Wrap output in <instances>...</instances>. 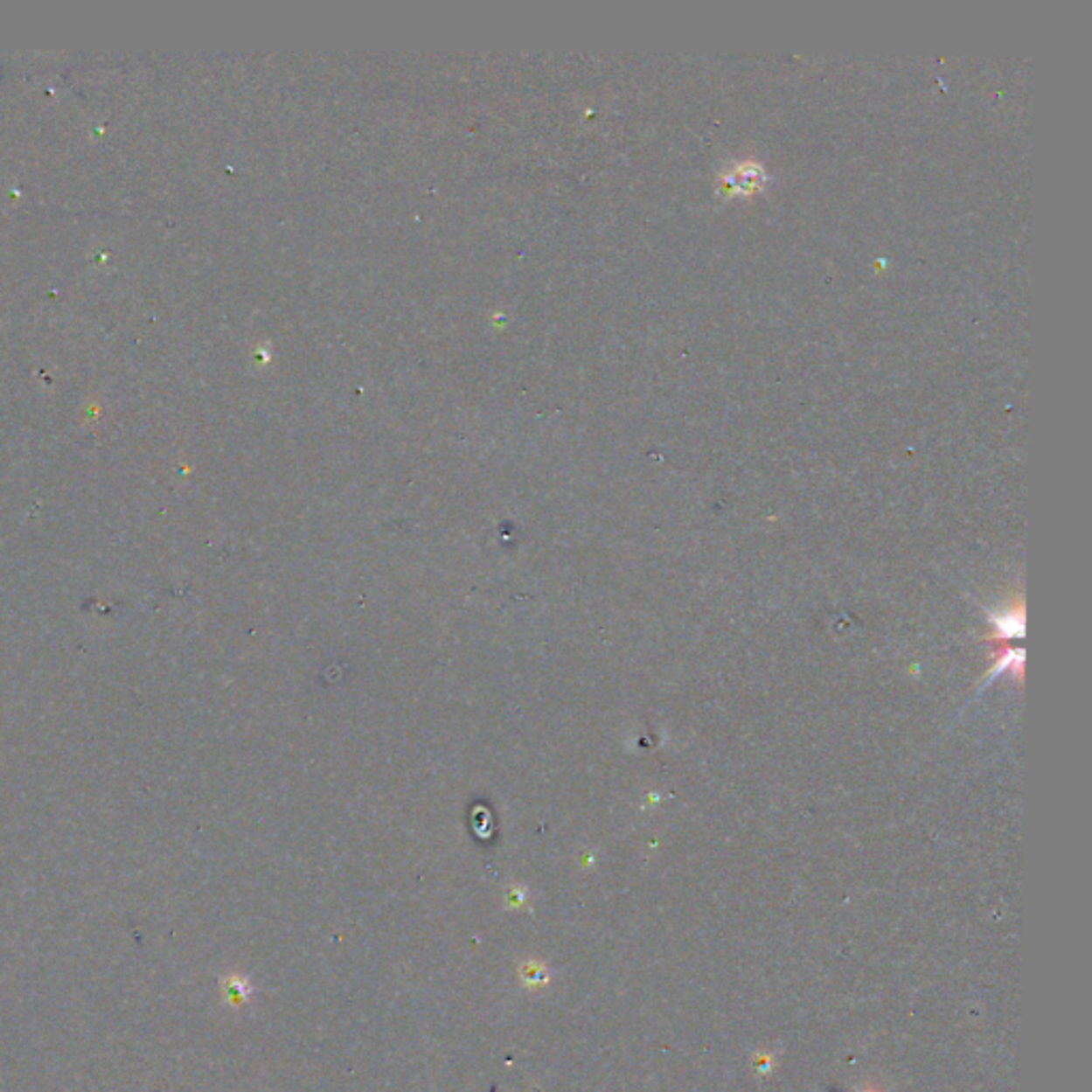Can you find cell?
Returning a JSON list of instances; mask_svg holds the SVG:
<instances>
[{"mask_svg":"<svg viewBox=\"0 0 1092 1092\" xmlns=\"http://www.w3.org/2000/svg\"><path fill=\"white\" fill-rule=\"evenodd\" d=\"M222 990H225L226 1001H229L231 1005H244L252 994V986L247 984V979L240 977V975L225 977V982H222Z\"/></svg>","mask_w":1092,"mask_h":1092,"instance_id":"cell-1","label":"cell"},{"mask_svg":"<svg viewBox=\"0 0 1092 1092\" xmlns=\"http://www.w3.org/2000/svg\"><path fill=\"white\" fill-rule=\"evenodd\" d=\"M521 977L525 979L527 984H532V986H540V984L548 982L546 969L542 967V964H538V963H525V964H523V967H521Z\"/></svg>","mask_w":1092,"mask_h":1092,"instance_id":"cell-2","label":"cell"},{"mask_svg":"<svg viewBox=\"0 0 1092 1092\" xmlns=\"http://www.w3.org/2000/svg\"><path fill=\"white\" fill-rule=\"evenodd\" d=\"M868 1092H873V1090H868Z\"/></svg>","mask_w":1092,"mask_h":1092,"instance_id":"cell-3","label":"cell"}]
</instances>
